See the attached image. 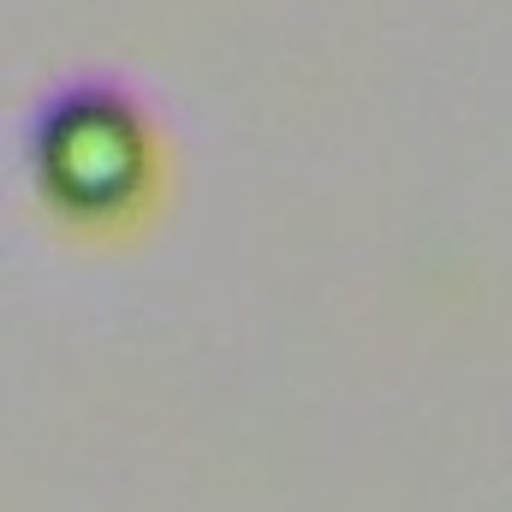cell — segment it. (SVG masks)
Returning <instances> with one entry per match:
<instances>
[{
  "label": "cell",
  "instance_id": "6da1fadb",
  "mask_svg": "<svg viewBox=\"0 0 512 512\" xmlns=\"http://www.w3.org/2000/svg\"><path fill=\"white\" fill-rule=\"evenodd\" d=\"M24 179L60 233L114 245L143 233L161 209L167 137L131 84L78 72L36 102L24 126Z\"/></svg>",
  "mask_w": 512,
  "mask_h": 512
}]
</instances>
